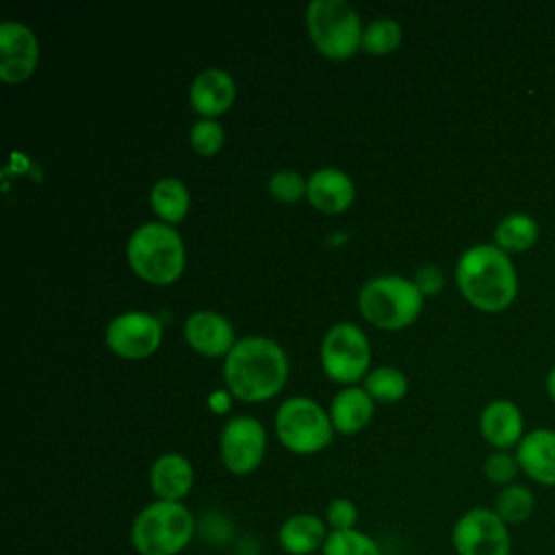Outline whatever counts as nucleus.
Listing matches in <instances>:
<instances>
[{
    "label": "nucleus",
    "mask_w": 555,
    "mask_h": 555,
    "mask_svg": "<svg viewBox=\"0 0 555 555\" xmlns=\"http://www.w3.org/2000/svg\"><path fill=\"white\" fill-rule=\"evenodd\" d=\"M362 388L371 395L373 401L397 403L408 392V377L397 366L379 364L366 373Z\"/></svg>",
    "instance_id": "obj_24"
},
{
    "label": "nucleus",
    "mask_w": 555,
    "mask_h": 555,
    "mask_svg": "<svg viewBox=\"0 0 555 555\" xmlns=\"http://www.w3.org/2000/svg\"><path fill=\"white\" fill-rule=\"evenodd\" d=\"M150 490L160 501H178L182 503L195 483V470L189 457L182 453L169 451L158 455L150 466Z\"/></svg>",
    "instance_id": "obj_17"
},
{
    "label": "nucleus",
    "mask_w": 555,
    "mask_h": 555,
    "mask_svg": "<svg viewBox=\"0 0 555 555\" xmlns=\"http://www.w3.org/2000/svg\"><path fill=\"white\" fill-rule=\"evenodd\" d=\"M306 28L314 48L334 61L349 59L362 43L358 11L345 0H312L306 4Z\"/></svg>",
    "instance_id": "obj_6"
},
{
    "label": "nucleus",
    "mask_w": 555,
    "mask_h": 555,
    "mask_svg": "<svg viewBox=\"0 0 555 555\" xmlns=\"http://www.w3.org/2000/svg\"><path fill=\"white\" fill-rule=\"evenodd\" d=\"M330 529L325 520L310 512H297L288 516L278 529V544L286 555H312L321 553Z\"/></svg>",
    "instance_id": "obj_19"
},
{
    "label": "nucleus",
    "mask_w": 555,
    "mask_h": 555,
    "mask_svg": "<svg viewBox=\"0 0 555 555\" xmlns=\"http://www.w3.org/2000/svg\"><path fill=\"white\" fill-rule=\"evenodd\" d=\"M492 509L507 527L522 525L535 512V494L522 483H509L496 492Z\"/></svg>",
    "instance_id": "obj_23"
},
{
    "label": "nucleus",
    "mask_w": 555,
    "mask_h": 555,
    "mask_svg": "<svg viewBox=\"0 0 555 555\" xmlns=\"http://www.w3.org/2000/svg\"><path fill=\"white\" fill-rule=\"evenodd\" d=\"M267 189L280 202H297L306 195V180L295 169H278L269 176Z\"/></svg>",
    "instance_id": "obj_29"
},
{
    "label": "nucleus",
    "mask_w": 555,
    "mask_h": 555,
    "mask_svg": "<svg viewBox=\"0 0 555 555\" xmlns=\"http://www.w3.org/2000/svg\"><path fill=\"white\" fill-rule=\"evenodd\" d=\"M236 98V82L234 78L221 67L202 69L189 87V102L199 117L217 119L223 115Z\"/></svg>",
    "instance_id": "obj_15"
},
{
    "label": "nucleus",
    "mask_w": 555,
    "mask_h": 555,
    "mask_svg": "<svg viewBox=\"0 0 555 555\" xmlns=\"http://www.w3.org/2000/svg\"><path fill=\"white\" fill-rule=\"evenodd\" d=\"M288 377L284 347L267 336H245L234 343L223 362V379L236 399L247 403L275 397Z\"/></svg>",
    "instance_id": "obj_1"
},
{
    "label": "nucleus",
    "mask_w": 555,
    "mask_h": 555,
    "mask_svg": "<svg viewBox=\"0 0 555 555\" xmlns=\"http://www.w3.org/2000/svg\"><path fill=\"white\" fill-rule=\"evenodd\" d=\"M455 555H512V531L492 507H470L451 527Z\"/></svg>",
    "instance_id": "obj_9"
},
{
    "label": "nucleus",
    "mask_w": 555,
    "mask_h": 555,
    "mask_svg": "<svg viewBox=\"0 0 555 555\" xmlns=\"http://www.w3.org/2000/svg\"><path fill=\"white\" fill-rule=\"evenodd\" d=\"M106 347L128 360L152 356L163 340V323L145 310H126L115 314L104 330Z\"/></svg>",
    "instance_id": "obj_11"
},
{
    "label": "nucleus",
    "mask_w": 555,
    "mask_h": 555,
    "mask_svg": "<svg viewBox=\"0 0 555 555\" xmlns=\"http://www.w3.org/2000/svg\"><path fill=\"white\" fill-rule=\"evenodd\" d=\"M306 197L317 210L338 215L351 206L356 197V186L349 173H345L343 169L321 167L306 178Z\"/></svg>",
    "instance_id": "obj_16"
},
{
    "label": "nucleus",
    "mask_w": 555,
    "mask_h": 555,
    "mask_svg": "<svg viewBox=\"0 0 555 555\" xmlns=\"http://www.w3.org/2000/svg\"><path fill=\"white\" fill-rule=\"evenodd\" d=\"M375 405L362 386H345L330 403V418L338 434H358L373 418Z\"/></svg>",
    "instance_id": "obj_20"
},
{
    "label": "nucleus",
    "mask_w": 555,
    "mask_h": 555,
    "mask_svg": "<svg viewBox=\"0 0 555 555\" xmlns=\"http://www.w3.org/2000/svg\"><path fill=\"white\" fill-rule=\"evenodd\" d=\"M197 529L193 512L178 501L154 499L130 525V546L139 555H180Z\"/></svg>",
    "instance_id": "obj_3"
},
{
    "label": "nucleus",
    "mask_w": 555,
    "mask_h": 555,
    "mask_svg": "<svg viewBox=\"0 0 555 555\" xmlns=\"http://www.w3.org/2000/svg\"><path fill=\"white\" fill-rule=\"evenodd\" d=\"M520 473L518 460L514 453L509 451H492L486 460H483V475L490 483L494 486H509L516 483V477Z\"/></svg>",
    "instance_id": "obj_28"
},
{
    "label": "nucleus",
    "mask_w": 555,
    "mask_h": 555,
    "mask_svg": "<svg viewBox=\"0 0 555 555\" xmlns=\"http://www.w3.org/2000/svg\"><path fill=\"white\" fill-rule=\"evenodd\" d=\"M479 431L496 451L518 447L525 436V423L518 405L509 399H492L479 414Z\"/></svg>",
    "instance_id": "obj_18"
},
{
    "label": "nucleus",
    "mask_w": 555,
    "mask_h": 555,
    "mask_svg": "<svg viewBox=\"0 0 555 555\" xmlns=\"http://www.w3.org/2000/svg\"><path fill=\"white\" fill-rule=\"evenodd\" d=\"M451 555H455V553H451Z\"/></svg>",
    "instance_id": "obj_33"
},
{
    "label": "nucleus",
    "mask_w": 555,
    "mask_h": 555,
    "mask_svg": "<svg viewBox=\"0 0 555 555\" xmlns=\"http://www.w3.org/2000/svg\"><path fill=\"white\" fill-rule=\"evenodd\" d=\"M132 271L150 284H171L184 269V243L180 232L165 221L141 223L126 243Z\"/></svg>",
    "instance_id": "obj_4"
},
{
    "label": "nucleus",
    "mask_w": 555,
    "mask_h": 555,
    "mask_svg": "<svg viewBox=\"0 0 555 555\" xmlns=\"http://www.w3.org/2000/svg\"><path fill=\"white\" fill-rule=\"evenodd\" d=\"M150 206L165 223H178L186 217L191 206V195L180 178L165 176L156 180L150 189Z\"/></svg>",
    "instance_id": "obj_21"
},
{
    "label": "nucleus",
    "mask_w": 555,
    "mask_h": 555,
    "mask_svg": "<svg viewBox=\"0 0 555 555\" xmlns=\"http://www.w3.org/2000/svg\"><path fill=\"white\" fill-rule=\"evenodd\" d=\"M358 507L351 499L347 496H336L327 503L323 520L327 525L330 531H349V529H358Z\"/></svg>",
    "instance_id": "obj_30"
},
{
    "label": "nucleus",
    "mask_w": 555,
    "mask_h": 555,
    "mask_svg": "<svg viewBox=\"0 0 555 555\" xmlns=\"http://www.w3.org/2000/svg\"><path fill=\"white\" fill-rule=\"evenodd\" d=\"M330 412L310 397H288L275 412V434L284 449L297 455L323 451L334 438Z\"/></svg>",
    "instance_id": "obj_7"
},
{
    "label": "nucleus",
    "mask_w": 555,
    "mask_h": 555,
    "mask_svg": "<svg viewBox=\"0 0 555 555\" xmlns=\"http://www.w3.org/2000/svg\"><path fill=\"white\" fill-rule=\"evenodd\" d=\"M371 364V345L364 330L351 321L334 323L321 340V366L323 373L351 386L366 377Z\"/></svg>",
    "instance_id": "obj_8"
},
{
    "label": "nucleus",
    "mask_w": 555,
    "mask_h": 555,
    "mask_svg": "<svg viewBox=\"0 0 555 555\" xmlns=\"http://www.w3.org/2000/svg\"><path fill=\"white\" fill-rule=\"evenodd\" d=\"M423 299L414 280L397 273H379L362 284L358 308L371 325L395 332L416 321L423 310Z\"/></svg>",
    "instance_id": "obj_5"
},
{
    "label": "nucleus",
    "mask_w": 555,
    "mask_h": 555,
    "mask_svg": "<svg viewBox=\"0 0 555 555\" xmlns=\"http://www.w3.org/2000/svg\"><path fill=\"white\" fill-rule=\"evenodd\" d=\"M403 30L395 17H375L362 30L360 48L373 56L390 54L401 43Z\"/></svg>",
    "instance_id": "obj_25"
},
{
    "label": "nucleus",
    "mask_w": 555,
    "mask_h": 555,
    "mask_svg": "<svg viewBox=\"0 0 555 555\" xmlns=\"http://www.w3.org/2000/svg\"><path fill=\"white\" fill-rule=\"evenodd\" d=\"M520 473L533 483L555 486V429L538 427L522 436L514 451Z\"/></svg>",
    "instance_id": "obj_14"
},
{
    "label": "nucleus",
    "mask_w": 555,
    "mask_h": 555,
    "mask_svg": "<svg viewBox=\"0 0 555 555\" xmlns=\"http://www.w3.org/2000/svg\"><path fill=\"white\" fill-rule=\"evenodd\" d=\"M455 284L462 297L481 312L505 310L518 293L516 267L509 254L494 243H477L460 254Z\"/></svg>",
    "instance_id": "obj_2"
},
{
    "label": "nucleus",
    "mask_w": 555,
    "mask_h": 555,
    "mask_svg": "<svg viewBox=\"0 0 555 555\" xmlns=\"http://www.w3.org/2000/svg\"><path fill=\"white\" fill-rule=\"evenodd\" d=\"M39 61V41L30 26L4 20L0 24V78L4 82L26 80Z\"/></svg>",
    "instance_id": "obj_12"
},
{
    "label": "nucleus",
    "mask_w": 555,
    "mask_h": 555,
    "mask_svg": "<svg viewBox=\"0 0 555 555\" xmlns=\"http://www.w3.org/2000/svg\"><path fill=\"white\" fill-rule=\"evenodd\" d=\"M414 284L418 286L423 297L438 295L444 286V273L438 264H425L414 273Z\"/></svg>",
    "instance_id": "obj_31"
},
{
    "label": "nucleus",
    "mask_w": 555,
    "mask_h": 555,
    "mask_svg": "<svg viewBox=\"0 0 555 555\" xmlns=\"http://www.w3.org/2000/svg\"><path fill=\"white\" fill-rule=\"evenodd\" d=\"M267 431L264 425L247 414L225 421L219 434V457L223 466L238 477L251 475L264 457Z\"/></svg>",
    "instance_id": "obj_10"
},
{
    "label": "nucleus",
    "mask_w": 555,
    "mask_h": 555,
    "mask_svg": "<svg viewBox=\"0 0 555 555\" xmlns=\"http://www.w3.org/2000/svg\"><path fill=\"white\" fill-rule=\"evenodd\" d=\"M182 334L191 349L208 358L228 356L236 343L232 323L215 310L191 312L182 325Z\"/></svg>",
    "instance_id": "obj_13"
},
{
    "label": "nucleus",
    "mask_w": 555,
    "mask_h": 555,
    "mask_svg": "<svg viewBox=\"0 0 555 555\" xmlns=\"http://www.w3.org/2000/svg\"><path fill=\"white\" fill-rule=\"evenodd\" d=\"M225 141V128L212 117H199L189 130V143L199 156H215Z\"/></svg>",
    "instance_id": "obj_27"
},
{
    "label": "nucleus",
    "mask_w": 555,
    "mask_h": 555,
    "mask_svg": "<svg viewBox=\"0 0 555 555\" xmlns=\"http://www.w3.org/2000/svg\"><path fill=\"white\" fill-rule=\"evenodd\" d=\"M540 236L538 221L527 212H509L494 228V245L503 251H527Z\"/></svg>",
    "instance_id": "obj_22"
},
{
    "label": "nucleus",
    "mask_w": 555,
    "mask_h": 555,
    "mask_svg": "<svg viewBox=\"0 0 555 555\" xmlns=\"http://www.w3.org/2000/svg\"><path fill=\"white\" fill-rule=\"evenodd\" d=\"M544 386H546V395L553 399V403H555V364L551 366V371L546 373V382H544Z\"/></svg>",
    "instance_id": "obj_32"
},
{
    "label": "nucleus",
    "mask_w": 555,
    "mask_h": 555,
    "mask_svg": "<svg viewBox=\"0 0 555 555\" xmlns=\"http://www.w3.org/2000/svg\"><path fill=\"white\" fill-rule=\"evenodd\" d=\"M321 555H382V546L364 531H330Z\"/></svg>",
    "instance_id": "obj_26"
}]
</instances>
